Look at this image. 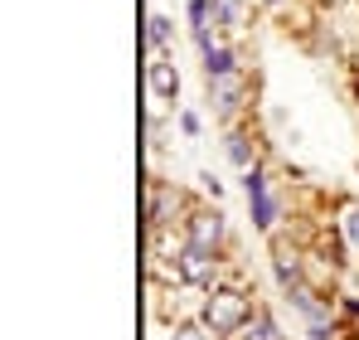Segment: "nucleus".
Wrapping results in <instances>:
<instances>
[{"instance_id": "obj_1", "label": "nucleus", "mask_w": 359, "mask_h": 340, "mask_svg": "<svg viewBox=\"0 0 359 340\" xmlns=\"http://www.w3.org/2000/svg\"><path fill=\"white\" fill-rule=\"evenodd\" d=\"M252 292H243V287H209L204 292V306H199V321L214 331L219 340H233V336H243V326L252 321Z\"/></svg>"}, {"instance_id": "obj_18", "label": "nucleus", "mask_w": 359, "mask_h": 340, "mask_svg": "<svg viewBox=\"0 0 359 340\" xmlns=\"http://www.w3.org/2000/svg\"><path fill=\"white\" fill-rule=\"evenodd\" d=\"M199 180H204V195H214V200H219V195H224V185H219V180H214V175H209V170H204V175H199Z\"/></svg>"}, {"instance_id": "obj_11", "label": "nucleus", "mask_w": 359, "mask_h": 340, "mask_svg": "<svg viewBox=\"0 0 359 340\" xmlns=\"http://www.w3.org/2000/svg\"><path fill=\"white\" fill-rule=\"evenodd\" d=\"M248 204H252V224L262 228V233H277V200L262 190V195H248Z\"/></svg>"}, {"instance_id": "obj_2", "label": "nucleus", "mask_w": 359, "mask_h": 340, "mask_svg": "<svg viewBox=\"0 0 359 340\" xmlns=\"http://www.w3.org/2000/svg\"><path fill=\"white\" fill-rule=\"evenodd\" d=\"M194 209V200L184 195V190H175L170 180H151L146 185V228H175L184 224V214Z\"/></svg>"}, {"instance_id": "obj_5", "label": "nucleus", "mask_w": 359, "mask_h": 340, "mask_svg": "<svg viewBox=\"0 0 359 340\" xmlns=\"http://www.w3.org/2000/svg\"><path fill=\"white\" fill-rule=\"evenodd\" d=\"M219 263H224V253H209V248L184 243V248H180V258H175L180 282L194 287V292H209V287H219Z\"/></svg>"}, {"instance_id": "obj_7", "label": "nucleus", "mask_w": 359, "mask_h": 340, "mask_svg": "<svg viewBox=\"0 0 359 340\" xmlns=\"http://www.w3.org/2000/svg\"><path fill=\"white\" fill-rule=\"evenodd\" d=\"M252 5L257 0H214V30L229 34V39L248 34L252 30Z\"/></svg>"}, {"instance_id": "obj_8", "label": "nucleus", "mask_w": 359, "mask_h": 340, "mask_svg": "<svg viewBox=\"0 0 359 340\" xmlns=\"http://www.w3.org/2000/svg\"><path fill=\"white\" fill-rule=\"evenodd\" d=\"M224 151H229V161L238 170L257 166V146H252V131H243V126H229V136H224Z\"/></svg>"}, {"instance_id": "obj_19", "label": "nucleus", "mask_w": 359, "mask_h": 340, "mask_svg": "<svg viewBox=\"0 0 359 340\" xmlns=\"http://www.w3.org/2000/svg\"><path fill=\"white\" fill-rule=\"evenodd\" d=\"M262 10H282V5H292V0H257Z\"/></svg>"}, {"instance_id": "obj_10", "label": "nucleus", "mask_w": 359, "mask_h": 340, "mask_svg": "<svg viewBox=\"0 0 359 340\" xmlns=\"http://www.w3.org/2000/svg\"><path fill=\"white\" fill-rule=\"evenodd\" d=\"M238 340H287V336H282V326L272 321V311H262V306H257V311H252V321L243 326Z\"/></svg>"}, {"instance_id": "obj_16", "label": "nucleus", "mask_w": 359, "mask_h": 340, "mask_svg": "<svg viewBox=\"0 0 359 340\" xmlns=\"http://www.w3.org/2000/svg\"><path fill=\"white\" fill-rule=\"evenodd\" d=\"M194 44H199V54H209L219 39H214V30H194Z\"/></svg>"}, {"instance_id": "obj_17", "label": "nucleus", "mask_w": 359, "mask_h": 340, "mask_svg": "<svg viewBox=\"0 0 359 340\" xmlns=\"http://www.w3.org/2000/svg\"><path fill=\"white\" fill-rule=\"evenodd\" d=\"M340 311H345L350 321H359V296H340Z\"/></svg>"}, {"instance_id": "obj_13", "label": "nucleus", "mask_w": 359, "mask_h": 340, "mask_svg": "<svg viewBox=\"0 0 359 340\" xmlns=\"http://www.w3.org/2000/svg\"><path fill=\"white\" fill-rule=\"evenodd\" d=\"M209 336H214V331H209L199 316H194V321L184 316V321H175V326H170V340H209Z\"/></svg>"}, {"instance_id": "obj_9", "label": "nucleus", "mask_w": 359, "mask_h": 340, "mask_svg": "<svg viewBox=\"0 0 359 340\" xmlns=\"http://www.w3.org/2000/svg\"><path fill=\"white\" fill-rule=\"evenodd\" d=\"M233 68H243V54L233 44H214L204 54V78H219V73H233Z\"/></svg>"}, {"instance_id": "obj_3", "label": "nucleus", "mask_w": 359, "mask_h": 340, "mask_svg": "<svg viewBox=\"0 0 359 340\" xmlns=\"http://www.w3.org/2000/svg\"><path fill=\"white\" fill-rule=\"evenodd\" d=\"M184 243H194V248H209V253H224L229 248V214L219 209V204H194L189 214H184Z\"/></svg>"}, {"instance_id": "obj_20", "label": "nucleus", "mask_w": 359, "mask_h": 340, "mask_svg": "<svg viewBox=\"0 0 359 340\" xmlns=\"http://www.w3.org/2000/svg\"><path fill=\"white\" fill-rule=\"evenodd\" d=\"M355 107H359V63H355Z\"/></svg>"}, {"instance_id": "obj_14", "label": "nucleus", "mask_w": 359, "mask_h": 340, "mask_svg": "<svg viewBox=\"0 0 359 340\" xmlns=\"http://www.w3.org/2000/svg\"><path fill=\"white\" fill-rule=\"evenodd\" d=\"M340 233H345V243L359 253V204H350L345 209V219H340Z\"/></svg>"}, {"instance_id": "obj_15", "label": "nucleus", "mask_w": 359, "mask_h": 340, "mask_svg": "<svg viewBox=\"0 0 359 340\" xmlns=\"http://www.w3.org/2000/svg\"><path fill=\"white\" fill-rule=\"evenodd\" d=\"M180 131L184 136H199V112H180Z\"/></svg>"}, {"instance_id": "obj_4", "label": "nucleus", "mask_w": 359, "mask_h": 340, "mask_svg": "<svg viewBox=\"0 0 359 340\" xmlns=\"http://www.w3.org/2000/svg\"><path fill=\"white\" fill-rule=\"evenodd\" d=\"M204 83H209V107L224 117V122H233V117L252 103V73H248V68L219 73V78H204Z\"/></svg>"}, {"instance_id": "obj_6", "label": "nucleus", "mask_w": 359, "mask_h": 340, "mask_svg": "<svg viewBox=\"0 0 359 340\" xmlns=\"http://www.w3.org/2000/svg\"><path fill=\"white\" fill-rule=\"evenodd\" d=\"M146 88L156 103H180V68L165 58V49L146 44Z\"/></svg>"}, {"instance_id": "obj_12", "label": "nucleus", "mask_w": 359, "mask_h": 340, "mask_svg": "<svg viewBox=\"0 0 359 340\" xmlns=\"http://www.w3.org/2000/svg\"><path fill=\"white\" fill-rule=\"evenodd\" d=\"M170 39H175L170 15H151V20H146V44H151V49H170Z\"/></svg>"}]
</instances>
